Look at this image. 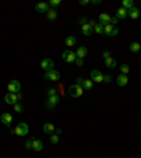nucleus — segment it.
<instances>
[{"mask_svg":"<svg viewBox=\"0 0 141 158\" xmlns=\"http://www.w3.org/2000/svg\"><path fill=\"white\" fill-rule=\"evenodd\" d=\"M28 130H30V128H28V124H27V123H19V124L12 130V134H16V136H19V137H23V136H27V134H28Z\"/></svg>","mask_w":141,"mask_h":158,"instance_id":"f257e3e1","label":"nucleus"},{"mask_svg":"<svg viewBox=\"0 0 141 158\" xmlns=\"http://www.w3.org/2000/svg\"><path fill=\"white\" fill-rule=\"evenodd\" d=\"M85 89L82 86H79L76 83H73V85H70L69 89H68V93H69L72 97H81V96L83 95Z\"/></svg>","mask_w":141,"mask_h":158,"instance_id":"f03ea898","label":"nucleus"},{"mask_svg":"<svg viewBox=\"0 0 141 158\" xmlns=\"http://www.w3.org/2000/svg\"><path fill=\"white\" fill-rule=\"evenodd\" d=\"M62 59L68 63H75V61H76V54L72 50L64 51V52H62Z\"/></svg>","mask_w":141,"mask_h":158,"instance_id":"7ed1b4c3","label":"nucleus"},{"mask_svg":"<svg viewBox=\"0 0 141 158\" xmlns=\"http://www.w3.org/2000/svg\"><path fill=\"white\" fill-rule=\"evenodd\" d=\"M20 88H21L20 82L17 79H13V81H10L9 85H7V90H9L7 93H17V92H20Z\"/></svg>","mask_w":141,"mask_h":158,"instance_id":"20e7f679","label":"nucleus"},{"mask_svg":"<svg viewBox=\"0 0 141 158\" xmlns=\"http://www.w3.org/2000/svg\"><path fill=\"white\" fill-rule=\"evenodd\" d=\"M44 78H45V79H48V81H52V82H57V81H59V79H61V74H59L58 71L52 69V71L45 72Z\"/></svg>","mask_w":141,"mask_h":158,"instance_id":"39448f33","label":"nucleus"},{"mask_svg":"<svg viewBox=\"0 0 141 158\" xmlns=\"http://www.w3.org/2000/svg\"><path fill=\"white\" fill-rule=\"evenodd\" d=\"M40 66H41L45 72L52 71V69H54V61H52V59H50V58H44V59L40 62Z\"/></svg>","mask_w":141,"mask_h":158,"instance_id":"423d86ee","label":"nucleus"},{"mask_svg":"<svg viewBox=\"0 0 141 158\" xmlns=\"http://www.w3.org/2000/svg\"><path fill=\"white\" fill-rule=\"evenodd\" d=\"M90 78H92V82L100 83V82H103V78H104V75H103L99 69H93L92 72H90Z\"/></svg>","mask_w":141,"mask_h":158,"instance_id":"0eeeda50","label":"nucleus"},{"mask_svg":"<svg viewBox=\"0 0 141 158\" xmlns=\"http://www.w3.org/2000/svg\"><path fill=\"white\" fill-rule=\"evenodd\" d=\"M58 102H59V96L58 95L50 96V97H48V100H47V103H45V107L47 109H54L58 105Z\"/></svg>","mask_w":141,"mask_h":158,"instance_id":"6e6552de","label":"nucleus"},{"mask_svg":"<svg viewBox=\"0 0 141 158\" xmlns=\"http://www.w3.org/2000/svg\"><path fill=\"white\" fill-rule=\"evenodd\" d=\"M0 120H1L3 124H6L7 127H10L12 121H13V116H12V113H3L0 116Z\"/></svg>","mask_w":141,"mask_h":158,"instance_id":"1a4fd4ad","label":"nucleus"},{"mask_svg":"<svg viewBox=\"0 0 141 158\" xmlns=\"http://www.w3.org/2000/svg\"><path fill=\"white\" fill-rule=\"evenodd\" d=\"M4 102H6L7 105H16L17 102H19V99H17V95L16 93H7L6 96H4Z\"/></svg>","mask_w":141,"mask_h":158,"instance_id":"9d476101","label":"nucleus"},{"mask_svg":"<svg viewBox=\"0 0 141 158\" xmlns=\"http://www.w3.org/2000/svg\"><path fill=\"white\" fill-rule=\"evenodd\" d=\"M35 10L38 13H47L50 10V4L48 3H45V1H41V3H37V6H35Z\"/></svg>","mask_w":141,"mask_h":158,"instance_id":"9b49d317","label":"nucleus"},{"mask_svg":"<svg viewBox=\"0 0 141 158\" xmlns=\"http://www.w3.org/2000/svg\"><path fill=\"white\" fill-rule=\"evenodd\" d=\"M140 14L141 13H140V10H138L137 7H131L130 10H127V16L128 17H131L133 20H137L138 17H140Z\"/></svg>","mask_w":141,"mask_h":158,"instance_id":"f8f14e48","label":"nucleus"},{"mask_svg":"<svg viewBox=\"0 0 141 158\" xmlns=\"http://www.w3.org/2000/svg\"><path fill=\"white\" fill-rule=\"evenodd\" d=\"M110 20H112V17H110L107 13H102V14L99 16V23H100L102 25L110 24Z\"/></svg>","mask_w":141,"mask_h":158,"instance_id":"ddd939ff","label":"nucleus"},{"mask_svg":"<svg viewBox=\"0 0 141 158\" xmlns=\"http://www.w3.org/2000/svg\"><path fill=\"white\" fill-rule=\"evenodd\" d=\"M116 83L119 85V86H126L128 83V78H127V75H119L117 78H116Z\"/></svg>","mask_w":141,"mask_h":158,"instance_id":"4468645a","label":"nucleus"},{"mask_svg":"<svg viewBox=\"0 0 141 158\" xmlns=\"http://www.w3.org/2000/svg\"><path fill=\"white\" fill-rule=\"evenodd\" d=\"M75 54H76V58L83 59V58L88 55V48H86V47H79V48L75 51Z\"/></svg>","mask_w":141,"mask_h":158,"instance_id":"2eb2a0df","label":"nucleus"},{"mask_svg":"<svg viewBox=\"0 0 141 158\" xmlns=\"http://www.w3.org/2000/svg\"><path fill=\"white\" fill-rule=\"evenodd\" d=\"M58 17V12H57V9H50L48 12H47V19L50 20V21H55Z\"/></svg>","mask_w":141,"mask_h":158,"instance_id":"dca6fc26","label":"nucleus"},{"mask_svg":"<svg viewBox=\"0 0 141 158\" xmlns=\"http://www.w3.org/2000/svg\"><path fill=\"white\" fill-rule=\"evenodd\" d=\"M42 148H44V144H42L41 140L32 139V150L34 151H42Z\"/></svg>","mask_w":141,"mask_h":158,"instance_id":"f3484780","label":"nucleus"},{"mask_svg":"<svg viewBox=\"0 0 141 158\" xmlns=\"http://www.w3.org/2000/svg\"><path fill=\"white\" fill-rule=\"evenodd\" d=\"M116 17L119 20H124L127 17V10L124 9V7H120V9H117L116 10Z\"/></svg>","mask_w":141,"mask_h":158,"instance_id":"a211bd4d","label":"nucleus"},{"mask_svg":"<svg viewBox=\"0 0 141 158\" xmlns=\"http://www.w3.org/2000/svg\"><path fill=\"white\" fill-rule=\"evenodd\" d=\"M42 131H44L45 134H50V136H51V134L55 131V126H54L52 123H45L44 127H42Z\"/></svg>","mask_w":141,"mask_h":158,"instance_id":"6ab92c4d","label":"nucleus"},{"mask_svg":"<svg viewBox=\"0 0 141 158\" xmlns=\"http://www.w3.org/2000/svg\"><path fill=\"white\" fill-rule=\"evenodd\" d=\"M76 44V37H73V35H69V37L65 38V45H68L69 48H72L73 45Z\"/></svg>","mask_w":141,"mask_h":158,"instance_id":"aec40b11","label":"nucleus"},{"mask_svg":"<svg viewBox=\"0 0 141 158\" xmlns=\"http://www.w3.org/2000/svg\"><path fill=\"white\" fill-rule=\"evenodd\" d=\"M82 32H83L85 35H90V34H93V28L89 25V23L82 24Z\"/></svg>","mask_w":141,"mask_h":158,"instance_id":"412c9836","label":"nucleus"},{"mask_svg":"<svg viewBox=\"0 0 141 158\" xmlns=\"http://www.w3.org/2000/svg\"><path fill=\"white\" fill-rule=\"evenodd\" d=\"M128 48H130L131 52H138L141 50V44L140 43H131V44L128 45Z\"/></svg>","mask_w":141,"mask_h":158,"instance_id":"4be33fe9","label":"nucleus"},{"mask_svg":"<svg viewBox=\"0 0 141 158\" xmlns=\"http://www.w3.org/2000/svg\"><path fill=\"white\" fill-rule=\"evenodd\" d=\"M93 86V82H92V79H83V83H82V88L85 90H90Z\"/></svg>","mask_w":141,"mask_h":158,"instance_id":"5701e85b","label":"nucleus"},{"mask_svg":"<svg viewBox=\"0 0 141 158\" xmlns=\"http://www.w3.org/2000/svg\"><path fill=\"white\" fill-rule=\"evenodd\" d=\"M104 63H106V66H107V68H116V59L113 57L104 59Z\"/></svg>","mask_w":141,"mask_h":158,"instance_id":"b1692460","label":"nucleus"},{"mask_svg":"<svg viewBox=\"0 0 141 158\" xmlns=\"http://www.w3.org/2000/svg\"><path fill=\"white\" fill-rule=\"evenodd\" d=\"M126 10H130L131 7H134V1L133 0H123V6Z\"/></svg>","mask_w":141,"mask_h":158,"instance_id":"393cba45","label":"nucleus"},{"mask_svg":"<svg viewBox=\"0 0 141 158\" xmlns=\"http://www.w3.org/2000/svg\"><path fill=\"white\" fill-rule=\"evenodd\" d=\"M93 31L96 32V34H104V25L97 23V24L95 25V28H93Z\"/></svg>","mask_w":141,"mask_h":158,"instance_id":"a878e982","label":"nucleus"},{"mask_svg":"<svg viewBox=\"0 0 141 158\" xmlns=\"http://www.w3.org/2000/svg\"><path fill=\"white\" fill-rule=\"evenodd\" d=\"M114 28H116L114 25H112V24H106V25H104V34H106V35H109V37H110Z\"/></svg>","mask_w":141,"mask_h":158,"instance_id":"bb28decb","label":"nucleus"},{"mask_svg":"<svg viewBox=\"0 0 141 158\" xmlns=\"http://www.w3.org/2000/svg\"><path fill=\"white\" fill-rule=\"evenodd\" d=\"M13 109H14V112L16 113H23V110H24V106L20 103V102H17L16 105H13Z\"/></svg>","mask_w":141,"mask_h":158,"instance_id":"cd10ccee","label":"nucleus"},{"mask_svg":"<svg viewBox=\"0 0 141 158\" xmlns=\"http://www.w3.org/2000/svg\"><path fill=\"white\" fill-rule=\"evenodd\" d=\"M50 141H51V144H58V141H59V134L52 133L51 137H50Z\"/></svg>","mask_w":141,"mask_h":158,"instance_id":"c85d7f7f","label":"nucleus"},{"mask_svg":"<svg viewBox=\"0 0 141 158\" xmlns=\"http://www.w3.org/2000/svg\"><path fill=\"white\" fill-rule=\"evenodd\" d=\"M120 71H122L123 75H127L128 72H130V66H128L127 63H123L122 66H120Z\"/></svg>","mask_w":141,"mask_h":158,"instance_id":"c756f323","label":"nucleus"},{"mask_svg":"<svg viewBox=\"0 0 141 158\" xmlns=\"http://www.w3.org/2000/svg\"><path fill=\"white\" fill-rule=\"evenodd\" d=\"M61 4V0H51L50 1V6H52V9H55L57 6H59Z\"/></svg>","mask_w":141,"mask_h":158,"instance_id":"7c9ffc66","label":"nucleus"},{"mask_svg":"<svg viewBox=\"0 0 141 158\" xmlns=\"http://www.w3.org/2000/svg\"><path fill=\"white\" fill-rule=\"evenodd\" d=\"M26 150H32V139H30V140H27L26 141Z\"/></svg>","mask_w":141,"mask_h":158,"instance_id":"2f4dec72","label":"nucleus"},{"mask_svg":"<svg viewBox=\"0 0 141 158\" xmlns=\"http://www.w3.org/2000/svg\"><path fill=\"white\" fill-rule=\"evenodd\" d=\"M47 93H48V97H50V96L57 95V89H55V88H50L48 90H47Z\"/></svg>","mask_w":141,"mask_h":158,"instance_id":"473e14b6","label":"nucleus"},{"mask_svg":"<svg viewBox=\"0 0 141 158\" xmlns=\"http://www.w3.org/2000/svg\"><path fill=\"white\" fill-rule=\"evenodd\" d=\"M78 66H83V59H81V58H76V61H75Z\"/></svg>","mask_w":141,"mask_h":158,"instance_id":"72a5a7b5","label":"nucleus"},{"mask_svg":"<svg viewBox=\"0 0 141 158\" xmlns=\"http://www.w3.org/2000/svg\"><path fill=\"white\" fill-rule=\"evenodd\" d=\"M103 82H106V83L112 82V76H110V75H104V78H103Z\"/></svg>","mask_w":141,"mask_h":158,"instance_id":"f704fd0d","label":"nucleus"},{"mask_svg":"<svg viewBox=\"0 0 141 158\" xmlns=\"http://www.w3.org/2000/svg\"><path fill=\"white\" fill-rule=\"evenodd\" d=\"M117 21H119V19H117V17H112V20H110V24H112V25H114V27H116V24H117Z\"/></svg>","mask_w":141,"mask_h":158,"instance_id":"c9c22d12","label":"nucleus"},{"mask_svg":"<svg viewBox=\"0 0 141 158\" xmlns=\"http://www.w3.org/2000/svg\"><path fill=\"white\" fill-rule=\"evenodd\" d=\"M90 0H79V4L81 6H86V4H89Z\"/></svg>","mask_w":141,"mask_h":158,"instance_id":"e433bc0d","label":"nucleus"},{"mask_svg":"<svg viewBox=\"0 0 141 158\" xmlns=\"http://www.w3.org/2000/svg\"><path fill=\"white\" fill-rule=\"evenodd\" d=\"M112 57V54H110L109 51H104V52H103V58H104V59H107V58H110Z\"/></svg>","mask_w":141,"mask_h":158,"instance_id":"4c0bfd02","label":"nucleus"},{"mask_svg":"<svg viewBox=\"0 0 141 158\" xmlns=\"http://www.w3.org/2000/svg\"><path fill=\"white\" fill-rule=\"evenodd\" d=\"M82 83H83V78H82V76H79V78L76 79V85L82 86Z\"/></svg>","mask_w":141,"mask_h":158,"instance_id":"58836bf2","label":"nucleus"},{"mask_svg":"<svg viewBox=\"0 0 141 158\" xmlns=\"http://www.w3.org/2000/svg\"><path fill=\"white\" fill-rule=\"evenodd\" d=\"M88 23H89V25H90V27H92V28H95V25L97 24L96 21H93V20H89V21H88Z\"/></svg>","mask_w":141,"mask_h":158,"instance_id":"ea45409f","label":"nucleus"},{"mask_svg":"<svg viewBox=\"0 0 141 158\" xmlns=\"http://www.w3.org/2000/svg\"><path fill=\"white\" fill-rule=\"evenodd\" d=\"M117 34H119V28H117V27H116L114 30H113V32H112V35H110V37H116V35H117Z\"/></svg>","mask_w":141,"mask_h":158,"instance_id":"a19ab883","label":"nucleus"},{"mask_svg":"<svg viewBox=\"0 0 141 158\" xmlns=\"http://www.w3.org/2000/svg\"><path fill=\"white\" fill-rule=\"evenodd\" d=\"M16 95H17V99H19V100H21V99H23V93H21V92H17Z\"/></svg>","mask_w":141,"mask_h":158,"instance_id":"79ce46f5","label":"nucleus"},{"mask_svg":"<svg viewBox=\"0 0 141 158\" xmlns=\"http://www.w3.org/2000/svg\"><path fill=\"white\" fill-rule=\"evenodd\" d=\"M79 21H81V25H82V24H86V17H82V19L79 20Z\"/></svg>","mask_w":141,"mask_h":158,"instance_id":"37998d69","label":"nucleus"},{"mask_svg":"<svg viewBox=\"0 0 141 158\" xmlns=\"http://www.w3.org/2000/svg\"><path fill=\"white\" fill-rule=\"evenodd\" d=\"M93 4H100V0H92Z\"/></svg>","mask_w":141,"mask_h":158,"instance_id":"c03bdc74","label":"nucleus"}]
</instances>
